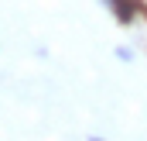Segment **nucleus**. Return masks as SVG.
Returning <instances> with one entry per match:
<instances>
[{
  "instance_id": "nucleus-3",
  "label": "nucleus",
  "mask_w": 147,
  "mask_h": 141,
  "mask_svg": "<svg viewBox=\"0 0 147 141\" xmlns=\"http://www.w3.org/2000/svg\"><path fill=\"white\" fill-rule=\"evenodd\" d=\"M86 141H106V138H99V134H89V138H86Z\"/></svg>"
},
{
  "instance_id": "nucleus-2",
  "label": "nucleus",
  "mask_w": 147,
  "mask_h": 141,
  "mask_svg": "<svg viewBox=\"0 0 147 141\" xmlns=\"http://www.w3.org/2000/svg\"><path fill=\"white\" fill-rule=\"evenodd\" d=\"M99 3H103V7H106V10H113V7H116V3H120V0H99Z\"/></svg>"
},
{
  "instance_id": "nucleus-1",
  "label": "nucleus",
  "mask_w": 147,
  "mask_h": 141,
  "mask_svg": "<svg viewBox=\"0 0 147 141\" xmlns=\"http://www.w3.org/2000/svg\"><path fill=\"white\" fill-rule=\"evenodd\" d=\"M116 62H134V48H127V45H116Z\"/></svg>"
}]
</instances>
